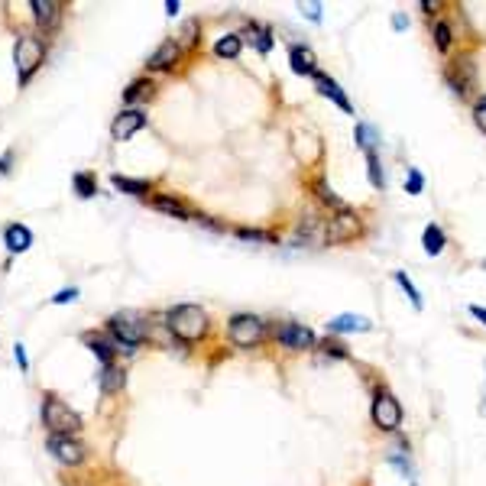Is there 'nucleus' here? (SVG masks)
<instances>
[{
    "label": "nucleus",
    "mask_w": 486,
    "mask_h": 486,
    "mask_svg": "<svg viewBox=\"0 0 486 486\" xmlns=\"http://www.w3.org/2000/svg\"><path fill=\"white\" fill-rule=\"evenodd\" d=\"M298 10H302V13H308V20H321V7H318V3H308V7H305V3H302V7H298Z\"/></svg>",
    "instance_id": "4c0bfd02"
},
{
    "label": "nucleus",
    "mask_w": 486,
    "mask_h": 486,
    "mask_svg": "<svg viewBox=\"0 0 486 486\" xmlns=\"http://www.w3.org/2000/svg\"><path fill=\"white\" fill-rule=\"evenodd\" d=\"M367 162H370V182L376 185V188H382V172H380V159H376V153H370Z\"/></svg>",
    "instance_id": "473e14b6"
},
{
    "label": "nucleus",
    "mask_w": 486,
    "mask_h": 486,
    "mask_svg": "<svg viewBox=\"0 0 486 486\" xmlns=\"http://www.w3.org/2000/svg\"><path fill=\"white\" fill-rule=\"evenodd\" d=\"M198 43V23L195 20H188L185 26H182V36H179V46L182 49H188V46H195Z\"/></svg>",
    "instance_id": "cd10ccee"
},
{
    "label": "nucleus",
    "mask_w": 486,
    "mask_h": 486,
    "mask_svg": "<svg viewBox=\"0 0 486 486\" xmlns=\"http://www.w3.org/2000/svg\"><path fill=\"white\" fill-rule=\"evenodd\" d=\"M470 315H474V318H480V321H483V324H486V308L474 305V308H470Z\"/></svg>",
    "instance_id": "ea45409f"
},
{
    "label": "nucleus",
    "mask_w": 486,
    "mask_h": 486,
    "mask_svg": "<svg viewBox=\"0 0 486 486\" xmlns=\"http://www.w3.org/2000/svg\"><path fill=\"white\" fill-rule=\"evenodd\" d=\"M373 324L367 321L363 315H338L328 321V331L331 334H350V331H370Z\"/></svg>",
    "instance_id": "2eb2a0df"
},
{
    "label": "nucleus",
    "mask_w": 486,
    "mask_h": 486,
    "mask_svg": "<svg viewBox=\"0 0 486 486\" xmlns=\"http://www.w3.org/2000/svg\"><path fill=\"white\" fill-rule=\"evenodd\" d=\"M315 191H318V198L324 201V204H334L338 211H344V201H340L338 195H334V191H331L328 185H324V182H315Z\"/></svg>",
    "instance_id": "c85d7f7f"
},
{
    "label": "nucleus",
    "mask_w": 486,
    "mask_h": 486,
    "mask_svg": "<svg viewBox=\"0 0 486 486\" xmlns=\"http://www.w3.org/2000/svg\"><path fill=\"white\" fill-rule=\"evenodd\" d=\"M373 422H376V428H382V431H396L402 425V405L396 402V396H389V392H380L376 396V402H373Z\"/></svg>",
    "instance_id": "0eeeda50"
},
{
    "label": "nucleus",
    "mask_w": 486,
    "mask_h": 486,
    "mask_svg": "<svg viewBox=\"0 0 486 486\" xmlns=\"http://www.w3.org/2000/svg\"><path fill=\"white\" fill-rule=\"evenodd\" d=\"M3 243H7V250H10V253H26V250L32 246L30 227H23V224H10L7 233H3Z\"/></svg>",
    "instance_id": "4468645a"
},
{
    "label": "nucleus",
    "mask_w": 486,
    "mask_h": 486,
    "mask_svg": "<svg viewBox=\"0 0 486 486\" xmlns=\"http://www.w3.org/2000/svg\"><path fill=\"white\" fill-rule=\"evenodd\" d=\"M422 243H425V253H431V256H438L444 250V243H447V237H444V231L438 227V224H428L425 227V233H422Z\"/></svg>",
    "instance_id": "a211bd4d"
},
{
    "label": "nucleus",
    "mask_w": 486,
    "mask_h": 486,
    "mask_svg": "<svg viewBox=\"0 0 486 486\" xmlns=\"http://www.w3.org/2000/svg\"><path fill=\"white\" fill-rule=\"evenodd\" d=\"M166 321H169L166 328H169L179 340H185V344L204 338V331H208V315H204L198 305H179V308H172Z\"/></svg>",
    "instance_id": "7ed1b4c3"
},
{
    "label": "nucleus",
    "mask_w": 486,
    "mask_h": 486,
    "mask_svg": "<svg viewBox=\"0 0 486 486\" xmlns=\"http://www.w3.org/2000/svg\"><path fill=\"white\" fill-rule=\"evenodd\" d=\"M289 62H292V72L298 75H315V52L305 49V46H292V52H289Z\"/></svg>",
    "instance_id": "f3484780"
},
{
    "label": "nucleus",
    "mask_w": 486,
    "mask_h": 486,
    "mask_svg": "<svg viewBox=\"0 0 486 486\" xmlns=\"http://www.w3.org/2000/svg\"><path fill=\"white\" fill-rule=\"evenodd\" d=\"M240 46H243L240 36H237V32H227V36H221V39L214 43V55H221V59H237V55H240Z\"/></svg>",
    "instance_id": "6ab92c4d"
},
{
    "label": "nucleus",
    "mask_w": 486,
    "mask_h": 486,
    "mask_svg": "<svg viewBox=\"0 0 486 486\" xmlns=\"http://www.w3.org/2000/svg\"><path fill=\"white\" fill-rule=\"evenodd\" d=\"M153 81H146V78H139V81H133V85L124 91V104H139V101H149L153 97Z\"/></svg>",
    "instance_id": "aec40b11"
},
{
    "label": "nucleus",
    "mask_w": 486,
    "mask_h": 486,
    "mask_svg": "<svg viewBox=\"0 0 486 486\" xmlns=\"http://www.w3.org/2000/svg\"><path fill=\"white\" fill-rule=\"evenodd\" d=\"M360 233V217L353 211H344L338 217H331L324 227H321V243H347Z\"/></svg>",
    "instance_id": "423d86ee"
},
{
    "label": "nucleus",
    "mask_w": 486,
    "mask_h": 486,
    "mask_svg": "<svg viewBox=\"0 0 486 486\" xmlns=\"http://www.w3.org/2000/svg\"><path fill=\"white\" fill-rule=\"evenodd\" d=\"M279 340L292 350H305L315 344V334H311L305 324H282V328H279Z\"/></svg>",
    "instance_id": "ddd939ff"
},
{
    "label": "nucleus",
    "mask_w": 486,
    "mask_h": 486,
    "mask_svg": "<svg viewBox=\"0 0 486 486\" xmlns=\"http://www.w3.org/2000/svg\"><path fill=\"white\" fill-rule=\"evenodd\" d=\"M353 139H357L360 149H367V156H370L373 149H376V143H380V137H376V130H373L370 124H357V130H353Z\"/></svg>",
    "instance_id": "412c9836"
},
{
    "label": "nucleus",
    "mask_w": 486,
    "mask_h": 486,
    "mask_svg": "<svg viewBox=\"0 0 486 486\" xmlns=\"http://www.w3.org/2000/svg\"><path fill=\"white\" fill-rule=\"evenodd\" d=\"M474 117H476V124H480V130H486V97L474 107Z\"/></svg>",
    "instance_id": "e433bc0d"
},
{
    "label": "nucleus",
    "mask_w": 486,
    "mask_h": 486,
    "mask_svg": "<svg viewBox=\"0 0 486 486\" xmlns=\"http://www.w3.org/2000/svg\"><path fill=\"white\" fill-rule=\"evenodd\" d=\"M153 208H156V211L172 214V217H188V211L182 208V201H172V198H156V201H153Z\"/></svg>",
    "instance_id": "bb28decb"
},
{
    "label": "nucleus",
    "mask_w": 486,
    "mask_h": 486,
    "mask_svg": "<svg viewBox=\"0 0 486 486\" xmlns=\"http://www.w3.org/2000/svg\"><path fill=\"white\" fill-rule=\"evenodd\" d=\"M13 357H17V363H20V370H30V360H26V347H23V344L13 347Z\"/></svg>",
    "instance_id": "c9c22d12"
},
{
    "label": "nucleus",
    "mask_w": 486,
    "mask_h": 486,
    "mask_svg": "<svg viewBox=\"0 0 486 486\" xmlns=\"http://www.w3.org/2000/svg\"><path fill=\"white\" fill-rule=\"evenodd\" d=\"M315 85H318V91H321L324 97H331V101H334V104H338L340 110H347V114L353 110V107H350V101L344 97V91H340V85H338V81H331L328 75L315 72Z\"/></svg>",
    "instance_id": "dca6fc26"
},
{
    "label": "nucleus",
    "mask_w": 486,
    "mask_h": 486,
    "mask_svg": "<svg viewBox=\"0 0 486 486\" xmlns=\"http://www.w3.org/2000/svg\"><path fill=\"white\" fill-rule=\"evenodd\" d=\"M182 55V46L179 39H166V43H159V49L153 55H149V68H156V72H166V68H172V65L179 62Z\"/></svg>",
    "instance_id": "f8f14e48"
},
{
    "label": "nucleus",
    "mask_w": 486,
    "mask_h": 486,
    "mask_svg": "<svg viewBox=\"0 0 486 486\" xmlns=\"http://www.w3.org/2000/svg\"><path fill=\"white\" fill-rule=\"evenodd\" d=\"M396 282H399V286L405 289V295L412 298V305H415V308H422V295H418V289H415L412 282H409V275H405V273H396Z\"/></svg>",
    "instance_id": "c756f323"
},
{
    "label": "nucleus",
    "mask_w": 486,
    "mask_h": 486,
    "mask_svg": "<svg viewBox=\"0 0 486 486\" xmlns=\"http://www.w3.org/2000/svg\"><path fill=\"white\" fill-rule=\"evenodd\" d=\"M72 185H75V191H78V198H95L97 195V185L88 172H78V175L72 179Z\"/></svg>",
    "instance_id": "393cba45"
},
{
    "label": "nucleus",
    "mask_w": 486,
    "mask_h": 486,
    "mask_svg": "<svg viewBox=\"0 0 486 486\" xmlns=\"http://www.w3.org/2000/svg\"><path fill=\"white\" fill-rule=\"evenodd\" d=\"M10 162H13V153H3V159H0V175L10 172Z\"/></svg>",
    "instance_id": "58836bf2"
},
{
    "label": "nucleus",
    "mask_w": 486,
    "mask_h": 486,
    "mask_svg": "<svg viewBox=\"0 0 486 486\" xmlns=\"http://www.w3.org/2000/svg\"><path fill=\"white\" fill-rule=\"evenodd\" d=\"M46 447H49V454L59 460V464L65 467H78L81 460H85V444L78 441V438H49L46 441Z\"/></svg>",
    "instance_id": "6e6552de"
},
{
    "label": "nucleus",
    "mask_w": 486,
    "mask_h": 486,
    "mask_svg": "<svg viewBox=\"0 0 486 486\" xmlns=\"http://www.w3.org/2000/svg\"><path fill=\"white\" fill-rule=\"evenodd\" d=\"M13 62H17L20 85H26L32 75H36V68L46 62V39H43V36H32V32L17 36V46H13Z\"/></svg>",
    "instance_id": "f03ea898"
},
{
    "label": "nucleus",
    "mask_w": 486,
    "mask_h": 486,
    "mask_svg": "<svg viewBox=\"0 0 486 486\" xmlns=\"http://www.w3.org/2000/svg\"><path fill=\"white\" fill-rule=\"evenodd\" d=\"M75 298H78V289H62V292L52 298V305H68V302H75Z\"/></svg>",
    "instance_id": "72a5a7b5"
},
{
    "label": "nucleus",
    "mask_w": 486,
    "mask_h": 486,
    "mask_svg": "<svg viewBox=\"0 0 486 486\" xmlns=\"http://www.w3.org/2000/svg\"><path fill=\"white\" fill-rule=\"evenodd\" d=\"M422 185H425L422 172H418V169H409V179H405V188H409V195H418V191H422Z\"/></svg>",
    "instance_id": "2f4dec72"
},
{
    "label": "nucleus",
    "mask_w": 486,
    "mask_h": 486,
    "mask_svg": "<svg viewBox=\"0 0 486 486\" xmlns=\"http://www.w3.org/2000/svg\"><path fill=\"white\" fill-rule=\"evenodd\" d=\"M120 389H124V373L117 370V367H104V373H101V392L110 396V392H120Z\"/></svg>",
    "instance_id": "4be33fe9"
},
{
    "label": "nucleus",
    "mask_w": 486,
    "mask_h": 486,
    "mask_svg": "<svg viewBox=\"0 0 486 486\" xmlns=\"http://www.w3.org/2000/svg\"><path fill=\"white\" fill-rule=\"evenodd\" d=\"M43 425L49 438H72L81 431V415L72 412L59 396H46L43 399Z\"/></svg>",
    "instance_id": "f257e3e1"
},
{
    "label": "nucleus",
    "mask_w": 486,
    "mask_h": 486,
    "mask_svg": "<svg viewBox=\"0 0 486 486\" xmlns=\"http://www.w3.org/2000/svg\"><path fill=\"white\" fill-rule=\"evenodd\" d=\"M114 188H120V191H130V195H146L149 191V182H143V179H124V175H114Z\"/></svg>",
    "instance_id": "b1692460"
},
{
    "label": "nucleus",
    "mask_w": 486,
    "mask_h": 486,
    "mask_svg": "<svg viewBox=\"0 0 486 486\" xmlns=\"http://www.w3.org/2000/svg\"><path fill=\"white\" fill-rule=\"evenodd\" d=\"M85 344L91 347V353H95L97 360H101V367H114L110 363V344H107L104 338H95V334H85Z\"/></svg>",
    "instance_id": "5701e85b"
},
{
    "label": "nucleus",
    "mask_w": 486,
    "mask_h": 486,
    "mask_svg": "<svg viewBox=\"0 0 486 486\" xmlns=\"http://www.w3.org/2000/svg\"><path fill=\"white\" fill-rule=\"evenodd\" d=\"M107 328H110V334H114V340L120 344L124 350H133L139 347L143 340H146V321H143V315L139 311H117L110 321H107Z\"/></svg>",
    "instance_id": "20e7f679"
},
{
    "label": "nucleus",
    "mask_w": 486,
    "mask_h": 486,
    "mask_svg": "<svg viewBox=\"0 0 486 486\" xmlns=\"http://www.w3.org/2000/svg\"><path fill=\"white\" fill-rule=\"evenodd\" d=\"M392 23H396V30H405V17H402V13H396V20Z\"/></svg>",
    "instance_id": "79ce46f5"
},
{
    "label": "nucleus",
    "mask_w": 486,
    "mask_h": 486,
    "mask_svg": "<svg viewBox=\"0 0 486 486\" xmlns=\"http://www.w3.org/2000/svg\"><path fill=\"white\" fill-rule=\"evenodd\" d=\"M324 353H331V357H347V350L340 347V344H334V340H324Z\"/></svg>",
    "instance_id": "f704fd0d"
},
{
    "label": "nucleus",
    "mask_w": 486,
    "mask_h": 486,
    "mask_svg": "<svg viewBox=\"0 0 486 486\" xmlns=\"http://www.w3.org/2000/svg\"><path fill=\"white\" fill-rule=\"evenodd\" d=\"M30 10L36 13V23H39L43 32H52L62 20V3H55V0H32Z\"/></svg>",
    "instance_id": "9b49d317"
},
{
    "label": "nucleus",
    "mask_w": 486,
    "mask_h": 486,
    "mask_svg": "<svg viewBox=\"0 0 486 486\" xmlns=\"http://www.w3.org/2000/svg\"><path fill=\"white\" fill-rule=\"evenodd\" d=\"M434 39H438V49H441V52L451 46V26H447L444 20L434 23Z\"/></svg>",
    "instance_id": "7c9ffc66"
},
{
    "label": "nucleus",
    "mask_w": 486,
    "mask_h": 486,
    "mask_svg": "<svg viewBox=\"0 0 486 486\" xmlns=\"http://www.w3.org/2000/svg\"><path fill=\"white\" fill-rule=\"evenodd\" d=\"M246 36H250V43H256V49H260V52H269V49H273V36H269L263 26H250V30H246Z\"/></svg>",
    "instance_id": "a878e982"
},
{
    "label": "nucleus",
    "mask_w": 486,
    "mask_h": 486,
    "mask_svg": "<svg viewBox=\"0 0 486 486\" xmlns=\"http://www.w3.org/2000/svg\"><path fill=\"white\" fill-rule=\"evenodd\" d=\"M447 85L454 88L457 95L464 97V95H470V88H474V81H476V68H474V62L470 59H460V62H454V65H447Z\"/></svg>",
    "instance_id": "1a4fd4ad"
},
{
    "label": "nucleus",
    "mask_w": 486,
    "mask_h": 486,
    "mask_svg": "<svg viewBox=\"0 0 486 486\" xmlns=\"http://www.w3.org/2000/svg\"><path fill=\"white\" fill-rule=\"evenodd\" d=\"M166 10H169L172 17H175V13H179V0H169V3H166Z\"/></svg>",
    "instance_id": "a19ab883"
},
{
    "label": "nucleus",
    "mask_w": 486,
    "mask_h": 486,
    "mask_svg": "<svg viewBox=\"0 0 486 486\" xmlns=\"http://www.w3.org/2000/svg\"><path fill=\"white\" fill-rule=\"evenodd\" d=\"M227 334H231V340L237 344V347H253V344L263 340L266 328H263V321H260L256 315H233Z\"/></svg>",
    "instance_id": "39448f33"
},
{
    "label": "nucleus",
    "mask_w": 486,
    "mask_h": 486,
    "mask_svg": "<svg viewBox=\"0 0 486 486\" xmlns=\"http://www.w3.org/2000/svg\"><path fill=\"white\" fill-rule=\"evenodd\" d=\"M143 127H146V114H143V110H120V114L114 117V124H110V137L127 139V137H133V133H139Z\"/></svg>",
    "instance_id": "9d476101"
}]
</instances>
